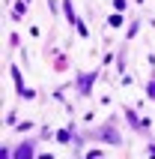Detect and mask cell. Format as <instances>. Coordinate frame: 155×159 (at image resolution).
I'll use <instances>...</instances> for the list:
<instances>
[{
	"label": "cell",
	"instance_id": "6da1fadb",
	"mask_svg": "<svg viewBox=\"0 0 155 159\" xmlns=\"http://www.w3.org/2000/svg\"><path fill=\"white\" fill-rule=\"evenodd\" d=\"M15 156H18V159H27V156H33V144H27V141H24V144H21V147L15 150Z\"/></svg>",
	"mask_w": 155,
	"mask_h": 159
},
{
	"label": "cell",
	"instance_id": "7a4b0ae2",
	"mask_svg": "<svg viewBox=\"0 0 155 159\" xmlns=\"http://www.w3.org/2000/svg\"><path fill=\"white\" fill-rule=\"evenodd\" d=\"M95 75H81V93H90V84H93Z\"/></svg>",
	"mask_w": 155,
	"mask_h": 159
},
{
	"label": "cell",
	"instance_id": "5b68a950",
	"mask_svg": "<svg viewBox=\"0 0 155 159\" xmlns=\"http://www.w3.org/2000/svg\"><path fill=\"white\" fill-rule=\"evenodd\" d=\"M149 153H152V156H155V147H149Z\"/></svg>",
	"mask_w": 155,
	"mask_h": 159
},
{
	"label": "cell",
	"instance_id": "277c9868",
	"mask_svg": "<svg viewBox=\"0 0 155 159\" xmlns=\"http://www.w3.org/2000/svg\"><path fill=\"white\" fill-rule=\"evenodd\" d=\"M146 93H149V96H152V99H155V78H152V81H149V87H146Z\"/></svg>",
	"mask_w": 155,
	"mask_h": 159
},
{
	"label": "cell",
	"instance_id": "3957f363",
	"mask_svg": "<svg viewBox=\"0 0 155 159\" xmlns=\"http://www.w3.org/2000/svg\"><path fill=\"white\" fill-rule=\"evenodd\" d=\"M104 138H107V141H111V144H119V135L113 132V129H107V132H104Z\"/></svg>",
	"mask_w": 155,
	"mask_h": 159
}]
</instances>
